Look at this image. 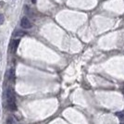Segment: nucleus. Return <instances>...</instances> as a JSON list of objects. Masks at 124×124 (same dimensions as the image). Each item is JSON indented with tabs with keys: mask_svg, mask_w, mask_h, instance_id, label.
I'll list each match as a JSON object with an SVG mask.
<instances>
[{
	"mask_svg": "<svg viewBox=\"0 0 124 124\" xmlns=\"http://www.w3.org/2000/svg\"><path fill=\"white\" fill-rule=\"evenodd\" d=\"M7 107L10 110H16L17 106H16V97L15 93L12 88H9L7 91Z\"/></svg>",
	"mask_w": 124,
	"mask_h": 124,
	"instance_id": "nucleus-1",
	"label": "nucleus"
},
{
	"mask_svg": "<svg viewBox=\"0 0 124 124\" xmlns=\"http://www.w3.org/2000/svg\"><path fill=\"white\" fill-rule=\"evenodd\" d=\"M21 27L24 28V29H30V28H32V23L30 22V21L28 20L26 17H24V18L21 19Z\"/></svg>",
	"mask_w": 124,
	"mask_h": 124,
	"instance_id": "nucleus-2",
	"label": "nucleus"
},
{
	"mask_svg": "<svg viewBox=\"0 0 124 124\" xmlns=\"http://www.w3.org/2000/svg\"><path fill=\"white\" fill-rule=\"evenodd\" d=\"M19 44H20V40L19 39H16V40H14L12 42V44H11V51H12V53H15L17 51Z\"/></svg>",
	"mask_w": 124,
	"mask_h": 124,
	"instance_id": "nucleus-3",
	"label": "nucleus"
},
{
	"mask_svg": "<svg viewBox=\"0 0 124 124\" xmlns=\"http://www.w3.org/2000/svg\"><path fill=\"white\" fill-rule=\"evenodd\" d=\"M8 76H9V80L11 82H14V80H15V69H10L9 72H8Z\"/></svg>",
	"mask_w": 124,
	"mask_h": 124,
	"instance_id": "nucleus-4",
	"label": "nucleus"
},
{
	"mask_svg": "<svg viewBox=\"0 0 124 124\" xmlns=\"http://www.w3.org/2000/svg\"><path fill=\"white\" fill-rule=\"evenodd\" d=\"M116 115H117L118 118H120V119H121V118L123 119L124 118V112H117V113H116Z\"/></svg>",
	"mask_w": 124,
	"mask_h": 124,
	"instance_id": "nucleus-5",
	"label": "nucleus"
},
{
	"mask_svg": "<svg viewBox=\"0 0 124 124\" xmlns=\"http://www.w3.org/2000/svg\"><path fill=\"white\" fill-rule=\"evenodd\" d=\"M14 121H13V118L11 117H8L7 119V124H13Z\"/></svg>",
	"mask_w": 124,
	"mask_h": 124,
	"instance_id": "nucleus-6",
	"label": "nucleus"
},
{
	"mask_svg": "<svg viewBox=\"0 0 124 124\" xmlns=\"http://www.w3.org/2000/svg\"><path fill=\"white\" fill-rule=\"evenodd\" d=\"M3 23H4V16L0 14V24H3Z\"/></svg>",
	"mask_w": 124,
	"mask_h": 124,
	"instance_id": "nucleus-7",
	"label": "nucleus"
},
{
	"mask_svg": "<svg viewBox=\"0 0 124 124\" xmlns=\"http://www.w3.org/2000/svg\"><path fill=\"white\" fill-rule=\"evenodd\" d=\"M32 1H33V3H35V2H36V0H32Z\"/></svg>",
	"mask_w": 124,
	"mask_h": 124,
	"instance_id": "nucleus-8",
	"label": "nucleus"
},
{
	"mask_svg": "<svg viewBox=\"0 0 124 124\" xmlns=\"http://www.w3.org/2000/svg\"><path fill=\"white\" fill-rule=\"evenodd\" d=\"M120 124H124V122H123V123H120Z\"/></svg>",
	"mask_w": 124,
	"mask_h": 124,
	"instance_id": "nucleus-9",
	"label": "nucleus"
}]
</instances>
